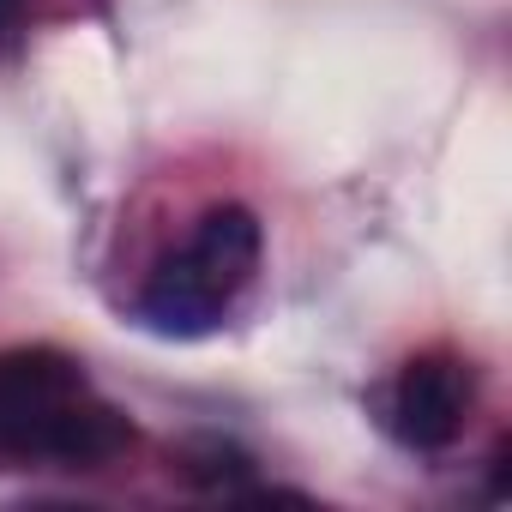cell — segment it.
Returning a JSON list of instances; mask_svg holds the SVG:
<instances>
[{
  "mask_svg": "<svg viewBox=\"0 0 512 512\" xmlns=\"http://www.w3.org/2000/svg\"><path fill=\"white\" fill-rule=\"evenodd\" d=\"M464 404H470V374L458 356L446 350H428V356H410L398 386H392V428L404 446L416 452H440L458 440L464 428Z\"/></svg>",
  "mask_w": 512,
  "mask_h": 512,
  "instance_id": "3957f363",
  "label": "cell"
},
{
  "mask_svg": "<svg viewBox=\"0 0 512 512\" xmlns=\"http://www.w3.org/2000/svg\"><path fill=\"white\" fill-rule=\"evenodd\" d=\"M19 19H25V0H0V37L19 31Z\"/></svg>",
  "mask_w": 512,
  "mask_h": 512,
  "instance_id": "5b68a950",
  "label": "cell"
},
{
  "mask_svg": "<svg viewBox=\"0 0 512 512\" xmlns=\"http://www.w3.org/2000/svg\"><path fill=\"white\" fill-rule=\"evenodd\" d=\"M181 464H187V476L205 482V488H235V482L253 470V458H247L241 446H229V440H193V446L181 452Z\"/></svg>",
  "mask_w": 512,
  "mask_h": 512,
  "instance_id": "277c9868",
  "label": "cell"
},
{
  "mask_svg": "<svg viewBox=\"0 0 512 512\" xmlns=\"http://www.w3.org/2000/svg\"><path fill=\"white\" fill-rule=\"evenodd\" d=\"M133 440V422L103 404L85 368L61 350H7L0 356V452L103 464Z\"/></svg>",
  "mask_w": 512,
  "mask_h": 512,
  "instance_id": "6da1fadb",
  "label": "cell"
},
{
  "mask_svg": "<svg viewBox=\"0 0 512 512\" xmlns=\"http://www.w3.org/2000/svg\"><path fill=\"white\" fill-rule=\"evenodd\" d=\"M260 266V217L247 205H211L181 253H163L139 290V320L163 338H199L223 320Z\"/></svg>",
  "mask_w": 512,
  "mask_h": 512,
  "instance_id": "7a4b0ae2",
  "label": "cell"
}]
</instances>
